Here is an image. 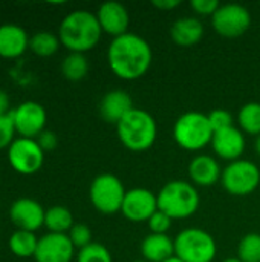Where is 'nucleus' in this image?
Returning <instances> with one entry per match:
<instances>
[{
	"mask_svg": "<svg viewBox=\"0 0 260 262\" xmlns=\"http://www.w3.org/2000/svg\"><path fill=\"white\" fill-rule=\"evenodd\" d=\"M103 35V29L97 18V14L77 9L69 12L60 23L58 38L69 52L84 54L93 49Z\"/></svg>",
	"mask_w": 260,
	"mask_h": 262,
	"instance_id": "f03ea898",
	"label": "nucleus"
},
{
	"mask_svg": "<svg viewBox=\"0 0 260 262\" xmlns=\"http://www.w3.org/2000/svg\"><path fill=\"white\" fill-rule=\"evenodd\" d=\"M238 258L242 262H260V233L251 232L238 244Z\"/></svg>",
	"mask_w": 260,
	"mask_h": 262,
	"instance_id": "bb28decb",
	"label": "nucleus"
},
{
	"mask_svg": "<svg viewBox=\"0 0 260 262\" xmlns=\"http://www.w3.org/2000/svg\"><path fill=\"white\" fill-rule=\"evenodd\" d=\"M152 5L159 11H172L181 5V0H153Z\"/></svg>",
	"mask_w": 260,
	"mask_h": 262,
	"instance_id": "f704fd0d",
	"label": "nucleus"
},
{
	"mask_svg": "<svg viewBox=\"0 0 260 262\" xmlns=\"http://www.w3.org/2000/svg\"><path fill=\"white\" fill-rule=\"evenodd\" d=\"M37 143H38V146L41 147V150L46 154V152H51V150H54L55 147H57V144H58V138H57V135H55V132H52V130H43L37 138Z\"/></svg>",
	"mask_w": 260,
	"mask_h": 262,
	"instance_id": "72a5a7b5",
	"label": "nucleus"
},
{
	"mask_svg": "<svg viewBox=\"0 0 260 262\" xmlns=\"http://www.w3.org/2000/svg\"><path fill=\"white\" fill-rule=\"evenodd\" d=\"M166 262H182V261H181V259H178L176 256H173V258H170V259H167V261H166Z\"/></svg>",
	"mask_w": 260,
	"mask_h": 262,
	"instance_id": "58836bf2",
	"label": "nucleus"
},
{
	"mask_svg": "<svg viewBox=\"0 0 260 262\" xmlns=\"http://www.w3.org/2000/svg\"><path fill=\"white\" fill-rule=\"evenodd\" d=\"M153 61L149 41L133 32H126L112 38L107 48V63L110 71L121 80H138L144 77Z\"/></svg>",
	"mask_w": 260,
	"mask_h": 262,
	"instance_id": "f257e3e1",
	"label": "nucleus"
},
{
	"mask_svg": "<svg viewBox=\"0 0 260 262\" xmlns=\"http://www.w3.org/2000/svg\"><path fill=\"white\" fill-rule=\"evenodd\" d=\"M158 210V196L144 187L130 189L126 192L121 213L132 223L149 221L150 216Z\"/></svg>",
	"mask_w": 260,
	"mask_h": 262,
	"instance_id": "f8f14e48",
	"label": "nucleus"
},
{
	"mask_svg": "<svg viewBox=\"0 0 260 262\" xmlns=\"http://www.w3.org/2000/svg\"><path fill=\"white\" fill-rule=\"evenodd\" d=\"M211 147L221 160L228 163L238 161L245 152V135L234 126L218 130L213 134Z\"/></svg>",
	"mask_w": 260,
	"mask_h": 262,
	"instance_id": "2eb2a0df",
	"label": "nucleus"
},
{
	"mask_svg": "<svg viewBox=\"0 0 260 262\" xmlns=\"http://www.w3.org/2000/svg\"><path fill=\"white\" fill-rule=\"evenodd\" d=\"M147 224H149V229H150L152 233H156V235H167V232L172 229L173 220H172L167 213H164L162 210L158 209V210L150 216V220L147 221Z\"/></svg>",
	"mask_w": 260,
	"mask_h": 262,
	"instance_id": "2f4dec72",
	"label": "nucleus"
},
{
	"mask_svg": "<svg viewBox=\"0 0 260 262\" xmlns=\"http://www.w3.org/2000/svg\"><path fill=\"white\" fill-rule=\"evenodd\" d=\"M141 255L146 262H166L175 256V241L169 235H147L141 243Z\"/></svg>",
	"mask_w": 260,
	"mask_h": 262,
	"instance_id": "412c9836",
	"label": "nucleus"
},
{
	"mask_svg": "<svg viewBox=\"0 0 260 262\" xmlns=\"http://www.w3.org/2000/svg\"><path fill=\"white\" fill-rule=\"evenodd\" d=\"M9 112V97L5 91H0V115Z\"/></svg>",
	"mask_w": 260,
	"mask_h": 262,
	"instance_id": "c9c22d12",
	"label": "nucleus"
},
{
	"mask_svg": "<svg viewBox=\"0 0 260 262\" xmlns=\"http://www.w3.org/2000/svg\"><path fill=\"white\" fill-rule=\"evenodd\" d=\"M207 117H208V121L211 124L213 132H218V130L234 126L233 114L230 111H227V109H213L210 114H207Z\"/></svg>",
	"mask_w": 260,
	"mask_h": 262,
	"instance_id": "7c9ffc66",
	"label": "nucleus"
},
{
	"mask_svg": "<svg viewBox=\"0 0 260 262\" xmlns=\"http://www.w3.org/2000/svg\"><path fill=\"white\" fill-rule=\"evenodd\" d=\"M9 166L20 175L37 173L44 163V152L32 138H15L8 147Z\"/></svg>",
	"mask_w": 260,
	"mask_h": 262,
	"instance_id": "9d476101",
	"label": "nucleus"
},
{
	"mask_svg": "<svg viewBox=\"0 0 260 262\" xmlns=\"http://www.w3.org/2000/svg\"><path fill=\"white\" fill-rule=\"evenodd\" d=\"M89 72V61L84 54L69 52L61 63V74L69 81H80Z\"/></svg>",
	"mask_w": 260,
	"mask_h": 262,
	"instance_id": "393cba45",
	"label": "nucleus"
},
{
	"mask_svg": "<svg viewBox=\"0 0 260 262\" xmlns=\"http://www.w3.org/2000/svg\"><path fill=\"white\" fill-rule=\"evenodd\" d=\"M116 134L126 149L132 152H146L156 141L158 124L147 111L133 107L116 124Z\"/></svg>",
	"mask_w": 260,
	"mask_h": 262,
	"instance_id": "7ed1b4c3",
	"label": "nucleus"
},
{
	"mask_svg": "<svg viewBox=\"0 0 260 262\" xmlns=\"http://www.w3.org/2000/svg\"><path fill=\"white\" fill-rule=\"evenodd\" d=\"M15 124H14V117L12 111H9L5 115H0V150L8 149L14 143L15 137Z\"/></svg>",
	"mask_w": 260,
	"mask_h": 262,
	"instance_id": "c85d7f7f",
	"label": "nucleus"
},
{
	"mask_svg": "<svg viewBox=\"0 0 260 262\" xmlns=\"http://www.w3.org/2000/svg\"><path fill=\"white\" fill-rule=\"evenodd\" d=\"M213 129L207 114L188 111L182 114L173 126V138L176 144L190 152H198L211 144Z\"/></svg>",
	"mask_w": 260,
	"mask_h": 262,
	"instance_id": "39448f33",
	"label": "nucleus"
},
{
	"mask_svg": "<svg viewBox=\"0 0 260 262\" xmlns=\"http://www.w3.org/2000/svg\"><path fill=\"white\" fill-rule=\"evenodd\" d=\"M222 187L233 196H248L260 184V169L248 160L228 163L222 170Z\"/></svg>",
	"mask_w": 260,
	"mask_h": 262,
	"instance_id": "6e6552de",
	"label": "nucleus"
},
{
	"mask_svg": "<svg viewBox=\"0 0 260 262\" xmlns=\"http://www.w3.org/2000/svg\"><path fill=\"white\" fill-rule=\"evenodd\" d=\"M158 209L172 220H184L195 215L201 204L198 187L184 180L169 181L158 192Z\"/></svg>",
	"mask_w": 260,
	"mask_h": 262,
	"instance_id": "20e7f679",
	"label": "nucleus"
},
{
	"mask_svg": "<svg viewBox=\"0 0 260 262\" xmlns=\"http://www.w3.org/2000/svg\"><path fill=\"white\" fill-rule=\"evenodd\" d=\"M133 262H146L144 259H141V261H133Z\"/></svg>",
	"mask_w": 260,
	"mask_h": 262,
	"instance_id": "ea45409f",
	"label": "nucleus"
},
{
	"mask_svg": "<svg viewBox=\"0 0 260 262\" xmlns=\"http://www.w3.org/2000/svg\"><path fill=\"white\" fill-rule=\"evenodd\" d=\"M192 9L199 15H215V12L219 9L221 3L218 0H192L190 3Z\"/></svg>",
	"mask_w": 260,
	"mask_h": 262,
	"instance_id": "473e14b6",
	"label": "nucleus"
},
{
	"mask_svg": "<svg viewBox=\"0 0 260 262\" xmlns=\"http://www.w3.org/2000/svg\"><path fill=\"white\" fill-rule=\"evenodd\" d=\"M126 192L127 190L118 177L112 173H101L90 183L89 200L100 213L113 215L121 212Z\"/></svg>",
	"mask_w": 260,
	"mask_h": 262,
	"instance_id": "0eeeda50",
	"label": "nucleus"
},
{
	"mask_svg": "<svg viewBox=\"0 0 260 262\" xmlns=\"http://www.w3.org/2000/svg\"><path fill=\"white\" fill-rule=\"evenodd\" d=\"M67 236H69L70 243L74 244V247L78 250H81V249H84L93 243L92 241V230L86 224H81V223L74 224V227L69 230Z\"/></svg>",
	"mask_w": 260,
	"mask_h": 262,
	"instance_id": "c756f323",
	"label": "nucleus"
},
{
	"mask_svg": "<svg viewBox=\"0 0 260 262\" xmlns=\"http://www.w3.org/2000/svg\"><path fill=\"white\" fill-rule=\"evenodd\" d=\"M74 215L66 206H52L46 209L44 213V227L49 233H69L74 227Z\"/></svg>",
	"mask_w": 260,
	"mask_h": 262,
	"instance_id": "4be33fe9",
	"label": "nucleus"
},
{
	"mask_svg": "<svg viewBox=\"0 0 260 262\" xmlns=\"http://www.w3.org/2000/svg\"><path fill=\"white\" fill-rule=\"evenodd\" d=\"M133 109L132 97L121 89L109 91L100 100L98 112L100 117L110 124H118Z\"/></svg>",
	"mask_w": 260,
	"mask_h": 262,
	"instance_id": "a211bd4d",
	"label": "nucleus"
},
{
	"mask_svg": "<svg viewBox=\"0 0 260 262\" xmlns=\"http://www.w3.org/2000/svg\"><path fill=\"white\" fill-rule=\"evenodd\" d=\"M97 18L103 32L112 35L113 38L129 32L127 29L130 25V15L127 8L120 2H104L100 5Z\"/></svg>",
	"mask_w": 260,
	"mask_h": 262,
	"instance_id": "dca6fc26",
	"label": "nucleus"
},
{
	"mask_svg": "<svg viewBox=\"0 0 260 262\" xmlns=\"http://www.w3.org/2000/svg\"><path fill=\"white\" fill-rule=\"evenodd\" d=\"M15 130L21 138L35 140L43 130H46L48 114L46 109L37 101H25L12 109Z\"/></svg>",
	"mask_w": 260,
	"mask_h": 262,
	"instance_id": "9b49d317",
	"label": "nucleus"
},
{
	"mask_svg": "<svg viewBox=\"0 0 260 262\" xmlns=\"http://www.w3.org/2000/svg\"><path fill=\"white\" fill-rule=\"evenodd\" d=\"M77 262H113V258L106 246L92 243L87 247L78 250Z\"/></svg>",
	"mask_w": 260,
	"mask_h": 262,
	"instance_id": "cd10ccee",
	"label": "nucleus"
},
{
	"mask_svg": "<svg viewBox=\"0 0 260 262\" xmlns=\"http://www.w3.org/2000/svg\"><path fill=\"white\" fill-rule=\"evenodd\" d=\"M238 123L241 130L248 135H260V103L251 101L244 104L238 114Z\"/></svg>",
	"mask_w": 260,
	"mask_h": 262,
	"instance_id": "a878e982",
	"label": "nucleus"
},
{
	"mask_svg": "<svg viewBox=\"0 0 260 262\" xmlns=\"http://www.w3.org/2000/svg\"><path fill=\"white\" fill-rule=\"evenodd\" d=\"M222 262H242L239 258H227V259H224Z\"/></svg>",
	"mask_w": 260,
	"mask_h": 262,
	"instance_id": "4c0bfd02",
	"label": "nucleus"
},
{
	"mask_svg": "<svg viewBox=\"0 0 260 262\" xmlns=\"http://www.w3.org/2000/svg\"><path fill=\"white\" fill-rule=\"evenodd\" d=\"M173 241L175 256L182 262H213L218 255L215 238L204 229H184Z\"/></svg>",
	"mask_w": 260,
	"mask_h": 262,
	"instance_id": "423d86ee",
	"label": "nucleus"
},
{
	"mask_svg": "<svg viewBox=\"0 0 260 262\" xmlns=\"http://www.w3.org/2000/svg\"><path fill=\"white\" fill-rule=\"evenodd\" d=\"M37 246L38 238L35 236V233L26 230H15L8 239V247L11 253L18 258H34Z\"/></svg>",
	"mask_w": 260,
	"mask_h": 262,
	"instance_id": "5701e85b",
	"label": "nucleus"
},
{
	"mask_svg": "<svg viewBox=\"0 0 260 262\" xmlns=\"http://www.w3.org/2000/svg\"><path fill=\"white\" fill-rule=\"evenodd\" d=\"M251 12L239 3H225L211 17L213 29L224 38L242 37L251 26Z\"/></svg>",
	"mask_w": 260,
	"mask_h": 262,
	"instance_id": "1a4fd4ad",
	"label": "nucleus"
},
{
	"mask_svg": "<svg viewBox=\"0 0 260 262\" xmlns=\"http://www.w3.org/2000/svg\"><path fill=\"white\" fill-rule=\"evenodd\" d=\"M254 147H256V152H257V155L260 157V135L256 138V144H254Z\"/></svg>",
	"mask_w": 260,
	"mask_h": 262,
	"instance_id": "e433bc0d",
	"label": "nucleus"
},
{
	"mask_svg": "<svg viewBox=\"0 0 260 262\" xmlns=\"http://www.w3.org/2000/svg\"><path fill=\"white\" fill-rule=\"evenodd\" d=\"M43 206L32 198H18L9 207V220L17 227V230H26L35 233L44 226Z\"/></svg>",
	"mask_w": 260,
	"mask_h": 262,
	"instance_id": "4468645a",
	"label": "nucleus"
},
{
	"mask_svg": "<svg viewBox=\"0 0 260 262\" xmlns=\"http://www.w3.org/2000/svg\"><path fill=\"white\" fill-rule=\"evenodd\" d=\"M74 255L75 247L66 233H46L38 238L34 259L35 262H70Z\"/></svg>",
	"mask_w": 260,
	"mask_h": 262,
	"instance_id": "ddd939ff",
	"label": "nucleus"
},
{
	"mask_svg": "<svg viewBox=\"0 0 260 262\" xmlns=\"http://www.w3.org/2000/svg\"><path fill=\"white\" fill-rule=\"evenodd\" d=\"M188 177L196 187H211L222 178L219 161L210 155H196L188 164Z\"/></svg>",
	"mask_w": 260,
	"mask_h": 262,
	"instance_id": "f3484780",
	"label": "nucleus"
},
{
	"mask_svg": "<svg viewBox=\"0 0 260 262\" xmlns=\"http://www.w3.org/2000/svg\"><path fill=\"white\" fill-rule=\"evenodd\" d=\"M28 32L15 23L0 25V57L18 58L29 49Z\"/></svg>",
	"mask_w": 260,
	"mask_h": 262,
	"instance_id": "6ab92c4d",
	"label": "nucleus"
},
{
	"mask_svg": "<svg viewBox=\"0 0 260 262\" xmlns=\"http://www.w3.org/2000/svg\"><path fill=\"white\" fill-rule=\"evenodd\" d=\"M60 38L57 34L49 31L35 32L29 38V49L38 57H52L60 49Z\"/></svg>",
	"mask_w": 260,
	"mask_h": 262,
	"instance_id": "b1692460",
	"label": "nucleus"
},
{
	"mask_svg": "<svg viewBox=\"0 0 260 262\" xmlns=\"http://www.w3.org/2000/svg\"><path fill=\"white\" fill-rule=\"evenodd\" d=\"M204 25L196 17H181L170 26V37L178 46H193L204 37Z\"/></svg>",
	"mask_w": 260,
	"mask_h": 262,
	"instance_id": "aec40b11",
	"label": "nucleus"
}]
</instances>
